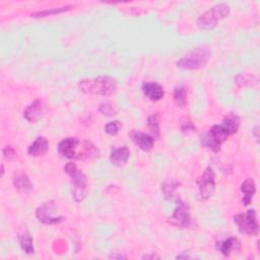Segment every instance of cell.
I'll return each instance as SVG.
<instances>
[{
  "label": "cell",
  "instance_id": "obj_1",
  "mask_svg": "<svg viewBox=\"0 0 260 260\" xmlns=\"http://www.w3.org/2000/svg\"><path fill=\"white\" fill-rule=\"evenodd\" d=\"M82 91L98 96H110L117 89V81L111 77H99L94 79H85L79 83Z\"/></svg>",
  "mask_w": 260,
  "mask_h": 260
},
{
  "label": "cell",
  "instance_id": "obj_2",
  "mask_svg": "<svg viewBox=\"0 0 260 260\" xmlns=\"http://www.w3.org/2000/svg\"><path fill=\"white\" fill-rule=\"evenodd\" d=\"M210 55L211 53L208 47L206 45H201L178 60L176 65L183 70H197L207 64Z\"/></svg>",
  "mask_w": 260,
  "mask_h": 260
},
{
  "label": "cell",
  "instance_id": "obj_3",
  "mask_svg": "<svg viewBox=\"0 0 260 260\" xmlns=\"http://www.w3.org/2000/svg\"><path fill=\"white\" fill-rule=\"evenodd\" d=\"M64 172L69 176L73 186V196L76 201H83L87 193V178L81 171L75 163H67L64 166Z\"/></svg>",
  "mask_w": 260,
  "mask_h": 260
},
{
  "label": "cell",
  "instance_id": "obj_4",
  "mask_svg": "<svg viewBox=\"0 0 260 260\" xmlns=\"http://www.w3.org/2000/svg\"><path fill=\"white\" fill-rule=\"evenodd\" d=\"M230 6L226 3H220L212 6L203 12L197 19V26L201 30H211L217 27L218 22L230 14Z\"/></svg>",
  "mask_w": 260,
  "mask_h": 260
},
{
  "label": "cell",
  "instance_id": "obj_5",
  "mask_svg": "<svg viewBox=\"0 0 260 260\" xmlns=\"http://www.w3.org/2000/svg\"><path fill=\"white\" fill-rule=\"evenodd\" d=\"M229 136H231V134L223 124L214 125L204 136H202V146L217 153L220 151L221 145L225 143Z\"/></svg>",
  "mask_w": 260,
  "mask_h": 260
},
{
  "label": "cell",
  "instance_id": "obj_6",
  "mask_svg": "<svg viewBox=\"0 0 260 260\" xmlns=\"http://www.w3.org/2000/svg\"><path fill=\"white\" fill-rule=\"evenodd\" d=\"M234 222L242 234L256 236L259 234V224L255 209H249L234 217Z\"/></svg>",
  "mask_w": 260,
  "mask_h": 260
},
{
  "label": "cell",
  "instance_id": "obj_7",
  "mask_svg": "<svg viewBox=\"0 0 260 260\" xmlns=\"http://www.w3.org/2000/svg\"><path fill=\"white\" fill-rule=\"evenodd\" d=\"M37 219L45 225L59 224L64 220L63 216L58 214V208L53 200L44 202L36 209Z\"/></svg>",
  "mask_w": 260,
  "mask_h": 260
},
{
  "label": "cell",
  "instance_id": "obj_8",
  "mask_svg": "<svg viewBox=\"0 0 260 260\" xmlns=\"http://www.w3.org/2000/svg\"><path fill=\"white\" fill-rule=\"evenodd\" d=\"M197 185L201 199L206 200L214 195L216 190V176L214 170L207 167L197 180Z\"/></svg>",
  "mask_w": 260,
  "mask_h": 260
},
{
  "label": "cell",
  "instance_id": "obj_9",
  "mask_svg": "<svg viewBox=\"0 0 260 260\" xmlns=\"http://www.w3.org/2000/svg\"><path fill=\"white\" fill-rule=\"evenodd\" d=\"M169 223L172 226L180 229H187L191 226L192 220L190 211H189L188 206L183 201H179L177 203L173 215L169 219Z\"/></svg>",
  "mask_w": 260,
  "mask_h": 260
},
{
  "label": "cell",
  "instance_id": "obj_10",
  "mask_svg": "<svg viewBox=\"0 0 260 260\" xmlns=\"http://www.w3.org/2000/svg\"><path fill=\"white\" fill-rule=\"evenodd\" d=\"M80 143L81 140L78 137H67L61 140L58 145L59 155L66 159L77 160V154Z\"/></svg>",
  "mask_w": 260,
  "mask_h": 260
},
{
  "label": "cell",
  "instance_id": "obj_11",
  "mask_svg": "<svg viewBox=\"0 0 260 260\" xmlns=\"http://www.w3.org/2000/svg\"><path fill=\"white\" fill-rule=\"evenodd\" d=\"M131 139L133 143L144 152H151L154 148V144H155V138L153 136H151L150 134L144 133V132H140V131H135L132 130L129 133Z\"/></svg>",
  "mask_w": 260,
  "mask_h": 260
},
{
  "label": "cell",
  "instance_id": "obj_12",
  "mask_svg": "<svg viewBox=\"0 0 260 260\" xmlns=\"http://www.w3.org/2000/svg\"><path fill=\"white\" fill-rule=\"evenodd\" d=\"M45 112V105L43 101L41 100H35L33 103H31L23 111V117L29 122H37L39 121Z\"/></svg>",
  "mask_w": 260,
  "mask_h": 260
},
{
  "label": "cell",
  "instance_id": "obj_13",
  "mask_svg": "<svg viewBox=\"0 0 260 260\" xmlns=\"http://www.w3.org/2000/svg\"><path fill=\"white\" fill-rule=\"evenodd\" d=\"M141 89H143L145 96L154 102L162 100L165 96L163 87L157 83H145Z\"/></svg>",
  "mask_w": 260,
  "mask_h": 260
},
{
  "label": "cell",
  "instance_id": "obj_14",
  "mask_svg": "<svg viewBox=\"0 0 260 260\" xmlns=\"http://www.w3.org/2000/svg\"><path fill=\"white\" fill-rule=\"evenodd\" d=\"M130 157V151L127 147H120L116 148L111 152L110 155V161L117 167L124 166V165L128 162V159Z\"/></svg>",
  "mask_w": 260,
  "mask_h": 260
},
{
  "label": "cell",
  "instance_id": "obj_15",
  "mask_svg": "<svg viewBox=\"0 0 260 260\" xmlns=\"http://www.w3.org/2000/svg\"><path fill=\"white\" fill-rule=\"evenodd\" d=\"M49 150V141L43 136H39L36 138L34 143L29 147L28 154L31 157H42Z\"/></svg>",
  "mask_w": 260,
  "mask_h": 260
},
{
  "label": "cell",
  "instance_id": "obj_16",
  "mask_svg": "<svg viewBox=\"0 0 260 260\" xmlns=\"http://www.w3.org/2000/svg\"><path fill=\"white\" fill-rule=\"evenodd\" d=\"M218 249L223 255L230 256L233 252H239L241 250V242L238 238L229 237L219 244Z\"/></svg>",
  "mask_w": 260,
  "mask_h": 260
},
{
  "label": "cell",
  "instance_id": "obj_17",
  "mask_svg": "<svg viewBox=\"0 0 260 260\" xmlns=\"http://www.w3.org/2000/svg\"><path fill=\"white\" fill-rule=\"evenodd\" d=\"M13 186L20 193H30L33 190V184L25 173H17L13 178Z\"/></svg>",
  "mask_w": 260,
  "mask_h": 260
},
{
  "label": "cell",
  "instance_id": "obj_18",
  "mask_svg": "<svg viewBox=\"0 0 260 260\" xmlns=\"http://www.w3.org/2000/svg\"><path fill=\"white\" fill-rule=\"evenodd\" d=\"M241 191L243 193V199L242 202L245 206L249 205L252 197L254 196L255 192H256V184L252 179H246L242 185H241Z\"/></svg>",
  "mask_w": 260,
  "mask_h": 260
},
{
  "label": "cell",
  "instance_id": "obj_19",
  "mask_svg": "<svg viewBox=\"0 0 260 260\" xmlns=\"http://www.w3.org/2000/svg\"><path fill=\"white\" fill-rule=\"evenodd\" d=\"M240 123H241V120H240L239 116H237L236 114H233V113H230V114L225 116L222 124L226 127V129L229 131V133L231 135H233V134L238 132L239 127H240Z\"/></svg>",
  "mask_w": 260,
  "mask_h": 260
},
{
  "label": "cell",
  "instance_id": "obj_20",
  "mask_svg": "<svg viewBox=\"0 0 260 260\" xmlns=\"http://www.w3.org/2000/svg\"><path fill=\"white\" fill-rule=\"evenodd\" d=\"M18 242L21 247V249L25 251L27 254H34L35 247H34V241L31 237V235L27 232L23 231L18 234Z\"/></svg>",
  "mask_w": 260,
  "mask_h": 260
},
{
  "label": "cell",
  "instance_id": "obj_21",
  "mask_svg": "<svg viewBox=\"0 0 260 260\" xmlns=\"http://www.w3.org/2000/svg\"><path fill=\"white\" fill-rule=\"evenodd\" d=\"M174 102L178 107H185L187 104V89L184 86L176 87L174 89Z\"/></svg>",
  "mask_w": 260,
  "mask_h": 260
},
{
  "label": "cell",
  "instance_id": "obj_22",
  "mask_svg": "<svg viewBox=\"0 0 260 260\" xmlns=\"http://www.w3.org/2000/svg\"><path fill=\"white\" fill-rule=\"evenodd\" d=\"M178 186H179V183L177 181H174V180L163 183L161 189H162V193H163L164 197L166 199L173 198Z\"/></svg>",
  "mask_w": 260,
  "mask_h": 260
},
{
  "label": "cell",
  "instance_id": "obj_23",
  "mask_svg": "<svg viewBox=\"0 0 260 260\" xmlns=\"http://www.w3.org/2000/svg\"><path fill=\"white\" fill-rule=\"evenodd\" d=\"M73 8V6H63V7H58V8H49V9H46L43 11H38L32 14L33 17H44V16H50L52 14H58V13H62L65 11H68Z\"/></svg>",
  "mask_w": 260,
  "mask_h": 260
},
{
  "label": "cell",
  "instance_id": "obj_24",
  "mask_svg": "<svg viewBox=\"0 0 260 260\" xmlns=\"http://www.w3.org/2000/svg\"><path fill=\"white\" fill-rule=\"evenodd\" d=\"M148 125L152 133L154 134L155 137H159L161 135V130H160V119L159 116L157 114L151 115L148 118Z\"/></svg>",
  "mask_w": 260,
  "mask_h": 260
},
{
  "label": "cell",
  "instance_id": "obj_25",
  "mask_svg": "<svg viewBox=\"0 0 260 260\" xmlns=\"http://www.w3.org/2000/svg\"><path fill=\"white\" fill-rule=\"evenodd\" d=\"M180 126H181L182 132L185 133V134H190V133H192V132H194L196 130V127L194 126L192 121L189 119L188 117H183L182 118L181 122H180Z\"/></svg>",
  "mask_w": 260,
  "mask_h": 260
},
{
  "label": "cell",
  "instance_id": "obj_26",
  "mask_svg": "<svg viewBox=\"0 0 260 260\" xmlns=\"http://www.w3.org/2000/svg\"><path fill=\"white\" fill-rule=\"evenodd\" d=\"M99 111L105 116H113V115H116V113L118 112L116 106L113 103H110V102L101 104Z\"/></svg>",
  "mask_w": 260,
  "mask_h": 260
},
{
  "label": "cell",
  "instance_id": "obj_27",
  "mask_svg": "<svg viewBox=\"0 0 260 260\" xmlns=\"http://www.w3.org/2000/svg\"><path fill=\"white\" fill-rule=\"evenodd\" d=\"M120 128H121V123L118 120L111 121V122L107 123L104 127L105 132L109 135H116L118 132L120 131Z\"/></svg>",
  "mask_w": 260,
  "mask_h": 260
},
{
  "label": "cell",
  "instance_id": "obj_28",
  "mask_svg": "<svg viewBox=\"0 0 260 260\" xmlns=\"http://www.w3.org/2000/svg\"><path fill=\"white\" fill-rule=\"evenodd\" d=\"M236 81H237V83L239 85H242V86H251L253 84H256L257 83V79L252 75H249V74H244V75H241L239 76L237 79H236Z\"/></svg>",
  "mask_w": 260,
  "mask_h": 260
},
{
  "label": "cell",
  "instance_id": "obj_29",
  "mask_svg": "<svg viewBox=\"0 0 260 260\" xmlns=\"http://www.w3.org/2000/svg\"><path fill=\"white\" fill-rule=\"evenodd\" d=\"M2 153H3L4 159H6L8 161H12V160L16 159V152L10 146L5 147L2 151Z\"/></svg>",
  "mask_w": 260,
  "mask_h": 260
},
{
  "label": "cell",
  "instance_id": "obj_30",
  "mask_svg": "<svg viewBox=\"0 0 260 260\" xmlns=\"http://www.w3.org/2000/svg\"><path fill=\"white\" fill-rule=\"evenodd\" d=\"M155 258H160V256H157L155 254H152V255H145L143 256V259H155Z\"/></svg>",
  "mask_w": 260,
  "mask_h": 260
},
{
  "label": "cell",
  "instance_id": "obj_31",
  "mask_svg": "<svg viewBox=\"0 0 260 260\" xmlns=\"http://www.w3.org/2000/svg\"><path fill=\"white\" fill-rule=\"evenodd\" d=\"M110 257L111 258H127L126 256H123V255H111Z\"/></svg>",
  "mask_w": 260,
  "mask_h": 260
},
{
  "label": "cell",
  "instance_id": "obj_32",
  "mask_svg": "<svg viewBox=\"0 0 260 260\" xmlns=\"http://www.w3.org/2000/svg\"><path fill=\"white\" fill-rule=\"evenodd\" d=\"M253 132H254V134H255V137L258 139L259 138V135H258V126H256L255 128H254V130H253Z\"/></svg>",
  "mask_w": 260,
  "mask_h": 260
},
{
  "label": "cell",
  "instance_id": "obj_33",
  "mask_svg": "<svg viewBox=\"0 0 260 260\" xmlns=\"http://www.w3.org/2000/svg\"><path fill=\"white\" fill-rule=\"evenodd\" d=\"M4 175V167H3V165L1 166V176Z\"/></svg>",
  "mask_w": 260,
  "mask_h": 260
}]
</instances>
